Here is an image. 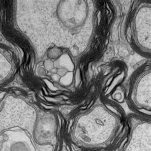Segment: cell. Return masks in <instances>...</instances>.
Segmentation results:
<instances>
[{"instance_id": "6da1fadb", "label": "cell", "mask_w": 151, "mask_h": 151, "mask_svg": "<svg viewBox=\"0 0 151 151\" xmlns=\"http://www.w3.org/2000/svg\"><path fill=\"white\" fill-rule=\"evenodd\" d=\"M58 114L22 93L0 94V151H61Z\"/></svg>"}, {"instance_id": "7a4b0ae2", "label": "cell", "mask_w": 151, "mask_h": 151, "mask_svg": "<svg viewBox=\"0 0 151 151\" xmlns=\"http://www.w3.org/2000/svg\"><path fill=\"white\" fill-rule=\"evenodd\" d=\"M73 2L45 1L49 12L46 13L43 12L38 2L34 1L35 6L41 12L33 8L35 12L26 14L30 15L29 18L17 19L29 22L17 24L19 26H29L28 28L20 29L35 46L39 59L57 60L61 55L65 54V52L66 54L68 51L73 52L75 49L70 44L71 37L81 32L82 22L84 21L82 17L77 18L81 13L75 16V13H73L75 9L71 8Z\"/></svg>"}, {"instance_id": "3957f363", "label": "cell", "mask_w": 151, "mask_h": 151, "mask_svg": "<svg viewBox=\"0 0 151 151\" xmlns=\"http://www.w3.org/2000/svg\"><path fill=\"white\" fill-rule=\"evenodd\" d=\"M71 121L68 135L71 151H106L113 146L123 118L116 105L99 98Z\"/></svg>"}, {"instance_id": "277c9868", "label": "cell", "mask_w": 151, "mask_h": 151, "mask_svg": "<svg viewBox=\"0 0 151 151\" xmlns=\"http://www.w3.org/2000/svg\"><path fill=\"white\" fill-rule=\"evenodd\" d=\"M119 151H150V123L148 119H131L128 138Z\"/></svg>"}, {"instance_id": "5b68a950", "label": "cell", "mask_w": 151, "mask_h": 151, "mask_svg": "<svg viewBox=\"0 0 151 151\" xmlns=\"http://www.w3.org/2000/svg\"><path fill=\"white\" fill-rule=\"evenodd\" d=\"M129 101L138 112L150 115V72L147 71L134 81L129 93Z\"/></svg>"}, {"instance_id": "8992f818", "label": "cell", "mask_w": 151, "mask_h": 151, "mask_svg": "<svg viewBox=\"0 0 151 151\" xmlns=\"http://www.w3.org/2000/svg\"><path fill=\"white\" fill-rule=\"evenodd\" d=\"M134 33L138 45L145 50H150V8L148 6L138 10L134 21Z\"/></svg>"}, {"instance_id": "52a82bcc", "label": "cell", "mask_w": 151, "mask_h": 151, "mask_svg": "<svg viewBox=\"0 0 151 151\" xmlns=\"http://www.w3.org/2000/svg\"><path fill=\"white\" fill-rule=\"evenodd\" d=\"M12 71L13 65L9 55L0 49V85L9 80Z\"/></svg>"}]
</instances>
